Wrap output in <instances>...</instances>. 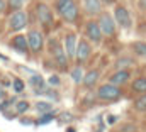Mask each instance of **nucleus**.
Returning <instances> with one entry per match:
<instances>
[{
    "instance_id": "nucleus-1",
    "label": "nucleus",
    "mask_w": 146,
    "mask_h": 132,
    "mask_svg": "<svg viewBox=\"0 0 146 132\" xmlns=\"http://www.w3.org/2000/svg\"><path fill=\"white\" fill-rule=\"evenodd\" d=\"M56 10L66 22H75L78 17V5L73 0H58Z\"/></svg>"
},
{
    "instance_id": "nucleus-2",
    "label": "nucleus",
    "mask_w": 146,
    "mask_h": 132,
    "mask_svg": "<svg viewBox=\"0 0 146 132\" xmlns=\"http://www.w3.org/2000/svg\"><path fill=\"white\" fill-rule=\"evenodd\" d=\"M97 97L100 100H106V102H115V100L121 98V88L117 85L106 83L97 90Z\"/></svg>"
},
{
    "instance_id": "nucleus-3",
    "label": "nucleus",
    "mask_w": 146,
    "mask_h": 132,
    "mask_svg": "<svg viewBox=\"0 0 146 132\" xmlns=\"http://www.w3.org/2000/svg\"><path fill=\"white\" fill-rule=\"evenodd\" d=\"M49 51L53 54V58L56 59V63L61 66V68H66V63H68V56L65 53V48L56 41V39H51L49 41Z\"/></svg>"
},
{
    "instance_id": "nucleus-4",
    "label": "nucleus",
    "mask_w": 146,
    "mask_h": 132,
    "mask_svg": "<svg viewBox=\"0 0 146 132\" xmlns=\"http://www.w3.org/2000/svg\"><path fill=\"white\" fill-rule=\"evenodd\" d=\"M114 20H115V24L121 26L122 29H129L131 24H133L129 10H127L126 7H122V5H117V7L114 9Z\"/></svg>"
},
{
    "instance_id": "nucleus-5",
    "label": "nucleus",
    "mask_w": 146,
    "mask_h": 132,
    "mask_svg": "<svg viewBox=\"0 0 146 132\" xmlns=\"http://www.w3.org/2000/svg\"><path fill=\"white\" fill-rule=\"evenodd\" d=\"M99 26H100V31L104 36H112V34L115 32V20H114V17L107 14V12H104V14H100V17H99Z\"/></svg>"
},
{
    "instance_id": "nucleus-6",
    "label": "nucleus",
    "mask_w": 146,
    "mask_h": 132,
    "mask_svg": "<svg viewBox=\"0 0 146 132\" xmlns=\"http://www.w3.org/2000/svg\"><path fill=\"white\" fill-rule=\"evenodd\" d=\"M85 36H87V39L92 41L94 44H99V42L102 41V37H104V34H102V31H100L99 22H95V20L87 22V26H85Z\"/></svg>"
},
{
    "instance_id": "nucleus-7",
    "label": "nucleus",
    "mask_w": 146,
    "mask_h": 132,
    "mask_svg": "<svg viewBox=\"0 0 146 132\" xmlns=\"http://www.w3.org/2000/svg\"><path fill=\"white\" fill-rule=\"evenodd\" d=\"M27 26V15L22 12V10H15L10 19H9V27L10 31H22L24 27Z\"/></svg>"
},
{
    "instance_id": "nucleus-8",
    "label": "nucleus",
    "mask_w": 146,
    "mask_h": 132,
    "mask_svg": "<svg viewBox=\"0 0 146 132\" xmlns=\"http://www.w3.org/2000/svg\"><path fill=\"white\" fill-rule=\"evenodd\" d=\"M90 53H92V46H90V42H88L87 39H80V41L76 42L75 59H76L78 63H83V61H87V59H88Z\"/></svg>"
},
{
    "instance_id": "nucleus-9",
    "label": "nucleus",
    "mask_w": 146,
    "mask_h": 132,
    "mask_svg": "<svg viewBox=\"0 0 146 132\" xmlns=\"http://www.w3.org/2000/svg\"><path fill=\"white\" fill-rule=\"evenodd\" d=\"M36 14L37 19L42 26H51L53 20H54V15H53V10L46 5V3H37L36 7Z\"/></svg>"
},
{
    "instance_id": "nucleus-10",
    "label": "nucleus",
    "mask_w": 146,
    "mask_h": 132,
    "mask_svg": "<svg viewBox=\"0 0 146 132\" xmlns=\"http://www.w3.org/2000/svg\"><path fill=\"white\" fill-rule=\"evenodd\" d=\"M27 44H29V49H33L34 53L42 49V44H44V37L39 31H31L27 34Z\"/></svg>"
},
{
    "instance_id": "nucleus-11",
    "label": "nucleus",
    "mask_w": 146,
    "mask_h": 132,
    "mask_svg": "<svg viewBox=\"0 0 146 132\" xmlns=\"http://www.w3.org/2000/svg\"><path fill=\"white\" fill-rule=\"evenodd\" d=\"M76 36L75 34H66L65 36V53H66V56L68 58H75V49H76Z\"/></svg>"
},
{
    "instance_id": "nucleus-12",
    "label": "nucleus",
    "mask_w": 146,
    "mask_h": 132,
    "mask_svg": "<svg viewBox=\"0 0 146 132\" xmlns=\"http://www.w3.org/2000/svg\"><path fill=\"white\" fill-rule=\"evenodd\" d=\"M83 7L88 15H97L102 10V0H83Z\"/></svg>"
},
{
    "instance_id": "nucleus-13",
    "label": "nucleus",
    "mask_w": 146,
    "mask_h": 132,
    "mask_svg": "<svg viewBox=\"0 0 146 132\" xmlns=\"http://www.w3.org/2000/svg\"><path fill=\"white\" fill-rule=\"evenodd\" d=\"M127 80H129V71H127V69H117V71L110 76V83H112V85H117V86L124 85Z\"/></svg>"
},
{
    "instance_id": "nucleus-14",
    "label": "nucleus",
    "mask_w": 146,
    "mask_h": 132,
    "mask_svg": "<svg viewBox=\"0 0 146 132\" xmlns=\"http://www.w3.org/2000/svg\"><path fill=\"white\" fill-rule=\"evenodd\" d=\"M12 46H14V48H15L19 53L26 54V53H27V49H29L27 37H26V36H15V37L12 39Z\"/></svg>"
},
{
    "instance_id": "nucleus-15",
    "label": "nucleus",
    "mask_w": 146,
    "mask_h": 132,
    "mask_svg": "<svg viewBox=\"0 0 146 132\" xmlns=\"http://www.w3.org/2000/svg\"><path fill=\"white\" fill-rule=\"evenodd\" d=\"M97 80H99V71L97 69H92V71H88L87 75H83V85L87 86V88H92L95 83H97Z\"/></svg>"
},
{
    "instance_id": "nucleus-16",
    "label": "nucleus",
    "mask_w": 146,
    "mask_h": 132,
    "mask_svg": "<svg viewBox=\"0 0 146 132\" xmlns=\"http://www.w3.org/2000/svg\"><path fill=\"white\" fill-rule=\"evenodd\" d=\"M31 85H33V88L36 90L37 93L44 92V80H42L39 75H33V76H31Z\"/></svg>"
},
{
    "instance_id": "nucleus-17",
    "label": "nucleus",
    "mask_w": 146,
    "mask_h": 132,
    "mask_svg": "<svg viewBox=\"0 0 146 132\" xmlns=\"http://www.w3.org/2000/svg\"><path fill=\"white\" fill-rule=\"evenodd\" d=\"M133 90L138 93H146V76H139L133 83Z\"/></svg>"
},
{
    "instance_id": "nucleus-18",
    "label": "nucleus",
    "mask_w": 146,
    "mask_h": 132,
    "mask_svg": "<svg viewBox=\"0 0 146 132\" xmlns=\"http://www.w3.org/2000/svg\"><path fill=\"white\" fill-rule=\"evenodd\" d=\"M131 48H133L134 54H138V56H146V42L145 41H136V42L131 44Z\"/></svg>"
},
{
    "instance_id": "nucleus-19",
    "label": "nucleus",
    "mask_w": 146,
    "mask_h": 132,
    "mask_svg": "<svg viewBox=\"0 0 146 132\" xmlns=\"http://www.w3.org/2000/svg\"><path fill=\"white\" fill-rule=\"evenodd\" d=\"M134 108L139 112H146V93H141V97L134 100Z\"/></svg>"
},
{
    "instance_id": "nucleus-20",
    "label": "nucleus",
    "mask_w": 146,
    "mask_h": 132,
    "mask_svg": "<svg viewBox=\"0 0 146 132\" xmlns=\"http://www.w3.org/2000/svg\"><path fill=\"white\" fill-rule=\"evenodd\" d=\"M72 78H73V81H75V83H82V81H83V69H82L80 66L73 68Z\"/></svg>"
},
{
    "instance_id": "nucleus-21",
    "label": "nucleus",
    "mask_w": 146,
    "mask_h": 132,
    "mask_svg": "<svg viewBox=\"0 0 146 132\" xmlns=\"http://www.w3.org/2000/svg\"><path fill=\"white\" fill-rule=\"evenodd\" d=\"M36 110L41 112V114H48V112L53 110V105L49 102H39V103H36Z\"/></svg>"
},
{
    "instance_id": "nucleus-22",
    "label": "nucleus",
    "mask_w": 146,
    "mask_h": 132,
    "mask_svg": "<svg viewBox=\"0 0 146 132\" xmlns=\"http://www.w3.org/2000/svg\"><path fill=\"white\" fill-rule=\"evenodd\" d=\"M24 5V0H9V7L15 12V10H21Z\"/></svg>"
},
{
    "instance_id": "nucleus-23",
    "label": "nucleus",
    "mask_w": 146,
    "mask_h": 132,
    "mask_svg": "<svg viewBox=\"0 0 146 132\" xmlns=\"http://www.w3.org/2000/svg\"><path fill=\"white\" fill-rule=\"evenodd\" d=\"M53 119H54V114L48 112V114H44V115H42V117L37 120V124H39V125H42V124H48V122H51Z\"/></svg>"
},
{
    "instance_id": "nucleus-24",
    "label": "nucleus",
    "mask_w": 146,
    "mask_h": 132,
    "mask_svg": "<svg viewBox=\"0 0 146 132\" xmlns=\"http://www.w3.org/2000/svg\"><path fill=\"white\" fill-rule=\"evenodd\" d=\"M27 108H29V103L24 102V100H22V102H17V105H15V110H17L19 114H24Z\"/></svg>"
},
{
    "instance_id": "nucleus-25",
    "label": "nucleus",
    "mask_w": 146,
    "mask_h": 132,
    "mask_svg": "<svg viewBox=\"0 0 146 132\" xmlns=\"http://www.w3.org/2000/svg\"><path fill=\"white\" fill-rule=\"evenodd\" d=\"M14 90L17 92V93H21V92H24V81L22 80H14Z\"/></svg>"
},
{
    "instance_id": "nucleus-26",
    "label": "nucleus",
    "mask_w": 146,
    "mask_h": 132,
    "mask_svg": "<svg viewBox=\"0 0 146 132\" xmlns=\"http://www.w3.org/2000/svg\"><path fill=\"white\" fill-rule=\"evenodd\" d=\"M126 65H131V61H129V59H121V61L117 63V68H119V69H122Z\"/></svg>"
},
{
    "instance_id": "nucleus-27",
    "label": "nucleus",
    "mask_w": 146,
    "mask_h": 132,
    "mask_svg": "<svg viewBox=\"0 0 146 132\" xmlns=\"http://www.w3.org/2000/svg\"><path fill=\"white\" fill-rule=\"evenodd\" d=\"M49 83H51V85H60V78H58V76H51V78H49Z\"/></svg>"
},
{
    "instance_id": "nucleus-28",
    "label": "nucleus",
    "mask_w": 146,
    "mask_h": 132,
    "mask_svg": "<svg viewBox=\"0 0 146 132\" xmlns=\"http://www.w3.org/2000/svg\"><path fill=\"white\" fill-rule=\"evenodd\" d=\"M5 10V0H0V14Z\"/></svg>"
},
{
    "instance_id": "nucleus-29",
    "label": "nucleus",
    "mask_w": 146,
    "mask_h": 132,
    "mask_svg": "<svg viewBox=\"0 0 146 132\" xmlns=\"http://www.w3.org/2000/svg\"><path fill=\"white\" fill-rule=\"evenodd\" d=\"M115 0H102V5H112Z\"/></svg>"
},
{
    "instance_id": "nucleus-30",
    "label": "nucleus",
    "mask_w": 146,
    "mask_h": 132,
    "mask_svg": "<svg viewBox=\"0 0 146 132\" xmlns=\"http://www.w3.org/2000/svg\"><path fill=\"white\" fill-rule=\"evenodd\" d=\"M139 9H146V0H139Z\"/></svg>"
},
{
    "instance_id": "nucleus-31",
    "label": "nucleus",
    "mask_w": 146,
    "mask_h": 132,
    "mask_svg": "<svg viewBox=\"0 0 146 132\" xmlns=\"http://www.w3.org/2000/svg\"><path fill=\"white\" fill-rule=\"evenodd\" d=\"M3 97H5V92H3V90L0 88V98H3Z\"/></svg>"
},
{
    "instance_id": "nucleus-32",
    "label": "nucleus",
    "mask_w": 146,
    "mask_h": 132,
    "mask_svg": "<svg viewBox=\"0 0 146 132\" xmlns=\"http://www.w3.org/2000/svg\"><path fill=\"white\" fill-rule=\"evenodd\" d=\"M68 132H75V129H68Z\"/></svg>"
}]
</instances>
